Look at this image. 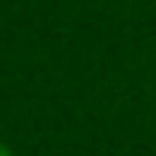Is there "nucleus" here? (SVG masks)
<instances>
[{
	"instance_id": "obj_1",
	"label": "nucleus",
	"mask_w": 156,
	"mask_h": 156,
	"mask_svg": "<svg viewBox=\"0 0 156 156\" xmlns=\"http://www.w3.org/2000/svg\"><path fill=\"white\" fill-rule=\"evenodd\" d=\"M0 156H13V150H10L6 144H3V140H0Z\"/></svg>"
}]
</instances>
